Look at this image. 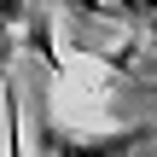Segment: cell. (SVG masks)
I'll use <instances>...</instances> for the list:
<instances>
[{"mask_svg":"<svg viewBox=\"0 0 157 157\" xmlns=\"http://www.w3.org/2000/svg\"><path fill=\"white\" fill-rule=\"evenodd\" d=\"M117 6H122L140 29H151V35H157V0H117Z\"/></svg>","mask_w":157,"mask_h":157,"instance_id":"3957f363","label":"cell"},{"mask_svg":"<svg viewBox=\"0 0 157 157\" xmlns=\"http://www.w3.org/2000/svg\"><path fill=\"white\" fill-rule=\"evenodd\" d=\"M0 117H6V157H23V111H17V93L12 87L0 99Z\"/></svg>","mask_w":157,"mask_h":157,"instance_id":"7a4b0ae2","label":"cell"},{"mask_svg":"<svg viewBox=\"0 0 157 157\" xmlns=\"http://www.w3.org/2000/svg\"><path fill=\"white\" fill-rule=\"evenodd\" d=\"M140 140H146V128L105 134V140H87V146H82V140H58V134H52V151H58V157H122L128 146H140Z\"/></svg>","mask_w":157,"mask_h":157,"instance_id":"6da1fadb","label":"cell"}]
</instances>
